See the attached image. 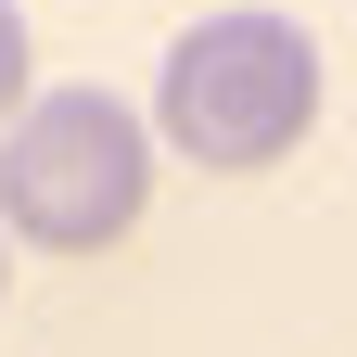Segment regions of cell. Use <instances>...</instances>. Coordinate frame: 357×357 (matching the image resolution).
<instances>
[{"mask_svg": "<svg viewBox=\"0 0 357 357\" xmlns=\"http://www.w3.org/2000/svg\"><path fill=\"white\" fill-rule=\"evenodd\" d=\"M319 128V38L294 13H204L153 64V141L192 166H281Z\"/></svg>", "mask_w": 357, "mask_h": 357, "instance_id": "cell-1", "label": "cell"}, {"mask_svg": "<svg viewBox=\"0 0 357 357\" xmlns=\"http://www.w3.org/2000/svg\"><path fill=\"white\" fill-rule=\"evenodd\" d=\"M153 204V115L115 102V89H38V102L0 128V230L38 255H102L141 230Z\"/></svg>", "mask_w": 357, "mask_h": 357, "instance_id": "cell-2", "label": "cell"}, {"mask_svg": "<svg viewBox=\"0 0 357 357\" xmlns=\"http://www.w3.org/2000/svg\"><path fill=\"white\" fill-rule=\"evenodd\" d=\"M26 77H38V52H26V13H13V0H0V128H13V115L38 102Z\"/></svg>", "mask_w": 357, "mask_h": 357, "instance_id": "cell-3", "label": "cell"}, {"mask_svg": "<svg viewBox=\"0 0 357 357\" xmlns=\"http://www.w3.org/2000/svg\"><path fill=\"white\" fill-rule=\"evenodd\" d=\"M0 281H13V268H0Z\"/></svg>", "mask_w": 357, "mask_h": 357, "instance_id": "cell-4", "label": "cell"}]
</instances>
